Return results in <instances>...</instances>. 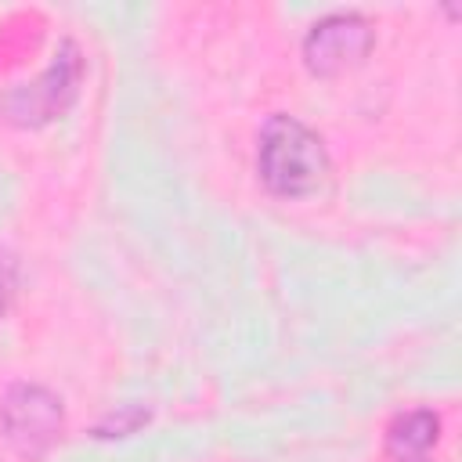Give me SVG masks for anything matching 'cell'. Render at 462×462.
Returning a JSON list of instances; mask_svg holds the SVG:
<instances>
[{
  "label": "cell",
  "instance_id": "1",
  "mask_svg": "<svg viewBox=\"0 0 462 462\" xmlns=\"http://www.w3.org/2000/svg\"><path fill=\"white\" fill-rule=\"evenodd\" d=\"M256 170L267 191L282 199H303L328 177V152L321 137L296 116H271L260 130Z\"/></svg>",
  "mask_w": 462,
  "mask_h": 462
},
{
  "label": "cell",
  "instance_id": "2",
  "mask_svg": "<svg viewBox=\"0 0 462 462\" xmlns=\"http://www.w3.org/2000/svg\"><path fill=\"white\" fill-rule=\"evenodd\" d=\"M0 430L4 440L29 462H40L65 430V411L58 393L36 383H14L0 401Z\"/></svg>",
  "mask_w": 462,
  "mask_h": 462
},
{
  "label": "cell",
  "instance_id": "3",
  "mask_svg": "<svg viewBox=\"0 0 462 462\" xmlns=\"http://www.w3.org/2000/svg\"><path fill=\"white\" fill-rule=\"evenodd\" d=\"M372 25L357 11H336L310 25L303 40V61L314 76H339L361 65L372 51Z\"/></svg>",
  "mask_w": 462,
  "mask_h": 462
},
{
  "label": "cell",
  "instance_id": "4",
  "mask_svg": "<svg viewBox=\"0 0 462 462\" xmlns=\"http://www.w3.org/2000/svg\"><path fill=\"white\" fill-rule=\"evenodd\" d=\"M54 58L58 61L36 83H22L18 90H11L4 97V112L14 123L40 126V123L61 116L69 108V101L76 97V83H79V72H83V61H79L76 43H61V51Z\"/></svg>",
  "mask_w": 462,
  "mask_h": 462
},
{
  "label": "cell",
  "instance_id": "5",
  "mask_svg": "<svg viewBox=\"0 0 462 462\" xmlns=\"http://www.w3.org/2000/svg\"><path fill=\"white\" fill-rule=\"evenodd\" d=\"M437 437H440V419L430 408H415V411H404L390 422L386 451L397 462H422V458H430Z\"/></svg>",
  "mask_w": 462,
  "mask_h": 462
},
{
  "label": "cell",
  "instance_id": "6",
  "mask_svg": "<svg viewBox=\"0 0 462 462\" xmlns=\"http://www.w3.org/2000/svg\"><path fill=\"white\" fill-rule=\"evenodd\" d=\"M11 296H14V271H11V263L0 256V314L11 307Z\"/></svg>",
  "mask_w": 462,
  "mask_h": 462
},
{
  "label": "cell",
  "instance_id": "7",
  "mask_svg": "<svg viewBox=\"0 0 462 462\" xmlns=\"http://www.w3.org/2000/svg\"><path fill=\"white\" fill-rule=\"evenodd\" d=\"M422 462H430V458H422Z\"/></svg>",
  "mask_w": 462,
  "mask_h": 462
}]
</instances>
